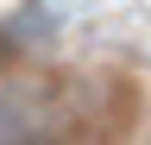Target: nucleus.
I'll return each instance as SVG.
<instances>
[{
	"mask_svg": "<svg viewBox=\"0 0 151 145\" xmlns=\"http://www.w3.org/2000/svg\"><path fill=\"white\" fill-rule=\"evenodd\" d=\"M25 145H38V139H25Z\"/></svg>",
	"mask_w": 151,
	"mask_h": 145,
	"instance_id": "f257e3e1",
	"label": "nucleus"
}]
</instances>
